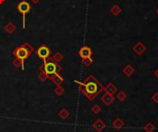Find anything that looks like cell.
Wrapping results in <instances>:
<instances>
[{
  "instance_id": "1",
  "label": "cell",
  "mask_w": 158,
  "mask_h": 132,
  "mask_svg": "<svg viewBox=\"0 0 158 132\" xmlns=\"http://www.w3.org/2000/svg\"><path fill=\"white\" fill-rule=\"evenodd\" d=\"M75 83L79 85L80 92L90 101L96 99L105 88L94 75H89L83 81L75 80Z\"/></svg>"
},
{
  "instance_id": "2",
  "label": "cell",
  "mask_w": 158,
  "mask_h": 132,
  "mask_svg": "<svg viewBox=\"0 0 158 132\" xmlns=\"http://www.w3.org/2000/svg\"><path fill=\"white\" fill-rule=\"evenodd\" d=\"M34 52V48L33 46H31L29 42H24L20 45L19 46H18L17 48H15V50L13 51L12 55L20 60L21 62V69L22 70H24V62L32 56V54Z\"/></svg>"
},
{
  "instance_id": "3",
  "label": "cell",
  "mask_w": 158,
  "mask_h": 132,
  "mask_svg": "<svg viewBox=\"0 0 158 132\" xmlns=\"http://www.w3.org/2000/svg\"><path fill=\"white\" fill-rule=\"evenodd\" d=\"M43 61V63L39 67V70L43 71L48 76V78H50L51 76H53L56 73H59L62 70V67L59 65V63H57L56 61H54L52 59V57H49Z\"/></svg>"
},
{
  "instance_id": "4",
  "label": "cell",
  "mask_w": 158,
  "mask_h": 132,
  "mask_svg": "<svg viewBox=\"0 0 158 132\" xmlns=\"http://www.w3.org/2000/svg\"><path fill=\"white\" fill-rule=\"evenodd\" d=\"M16 9L20 14H22V29L24 30L26 28V19H25V17H26V14L32 9V6H31V4L28 1H26V0H22V1H20L17 5Z\"/></svg>"
},
{
  "instance_id": "5",
  "label": "cell",
  "mask_w": 158,
  "mask_h": 132,
  "mask_svg": "<svg viewBox=\"0 0 158 132\" xmlns=\"http://www.w3.org/2000/svg\"><path fill=\"white\" fill-rule=\"evenodd\" d=\"M34 54L36 55L37 57H39L43 60H46V59L51 57V50L46 45H42L37 49H35Z\"/></svg>"
},
{
  "instance_id": "6",
  "label": "cell",
  "mask_w": 158,
  "mask_h": 132,
  "mask_svg": "<svg viewBox=\"0 0 158 132\" xmlns=\"http://www.w3.org/2000/svg\"><path fill=\"white\" fill-rule=\"evenodd\" d=\"M131 50L135 53V55H137L138 56H143V55L146 52L147 47L143 45V43L142 42H137L135 43V45L132 46Z\"/></svg>"
},
{
  "instance_id": "7",
  "label": "cell",
  "mask_w": 158,
  "mask_h": 132,
  "mask_svg": "<svg viewBox=\"0 0 158 132\" xmlns=\"http://www.w3.org/2000/svg\"><path fill=\"white\" fill-rule=\"evenodd\" d=\"M114 101H115V96L113 94L108 93H105V92L104 95L101 97V102L106 106L111 105L113 103H114Z\"/></svg>"
},
{
  "instance_id": "8",
  "label": "cell",
  "mask_w": 158,
  "mask_h": 132,
  "mask_svg": "<svg viewBox=\"0 0 158 132\" xmlns=\"http://www.w3.org/2000/svg\"><path fill=\"white\" fill-rule=\"evenodd\" d=\"M79 56L81 57V58H86V57H92V55H93V51L92 49L90 48L89 46H83L78 52Z\"/></svg>"
},
{
  "instance_id": "9",
  "label": "cell",
  "mask_w": 158,
  "mask_h": 132,
  "mask_svg": "<svg viewBox=\"0 0 158 132\" xmlns=\"http://www.w3.org/2000/svg\"><path fill=\"white\" fill-rule=\"evenodd\" d=\"M104 91L105 93H108L110 94H113V95H115V93H118V88L115 84H113L112 82H109L107 83V85L104 88Z\"/></svg>"
},
{
  "instance_id": "10",
  "label": "cell",
  "mask_w": 158,
  "mask_h": 132,
  "mask_svg": "<svg viewBox=\"0 0 158 132\" xmlns=\"http://www.w3.org/2000/svg\"><path fill=\"white\" fill-rule=\"evenodd\" d=\"M49 80H52V81L56 84V86H59V85H61V84L64 82V78H63L59 73L54 74L53 76H51V77L49 78Z\"/></svg>"
},
{
  "instance_id": "11",
  "label": "cell",
  "mask_w": 158,
  "mask_h": 132,
  "mask_svg": "<svg viewBox=\"0 0 158 132\" xmlns=\"http://www.w3.org/2000/svg\"><path fill=\"white\" fill-rule=\"evenodd\" d=\"M93 127L97 131V132H101L105 127V123L102 120V119H97L94 124H93Z\"/></svg>"
},
{
  "instance_id": "12",
  "label": "cell",
  "mask_w": 158,
  "mask_h": 132,
  "mask_svg": "<svg viewBox=\"0 0 158 132\" xmlns=\"http://www.w3.org/2000/svg\"><path fill=\"white\" fill-rule=\"evenodd\" d=\"M112 126H113V127H114V128L119 130V129H121V128H123L125 127V123H124V121L120 117H118V118H116L114 121H113Z\"/></svg>"
},
{
  "instance_id": "13",
  "label": "cell",
  "mask_w": 158,
  "mask_h": 132,
  "mask_svg": "<svg viewBox=\"0 0 158 132\" xmlns=\"http://www.w3.org/2000/svg\"><path fill=\"white\" fill-rule=\"evenodd\" d=\"M122 72L125 74V76H127V77H131V76L134 74L135 69H134V68L132 67L131 65H127V66H125V67L123 68Z\"/></svg>"
},
{
  "instance_id": "14",
  "label": "cell",
  "mask_w": 158,
  "mask_h": 132,
  "mask_svg": "<svg viewBox=\"0 0 158 132\" xmlns=\"http://www.w3.org/2000/svg\"><path fill=\"white\" fill-rule=\"evenodd\" d=\"M5 32L8 34H12L16 32V26L11 22V21H9V22L5 25Z\"/></svg>"
},
{
  "instance_id": "15",
  "label": "cell",
  "mask_w": 158,
  "mask_h": 132,
  "mask_svg": "<svg viewBox=\"0 0 158 132\" xmlns=\"http://www.w3.org/2000/svg\"><path fill=\"white\" fill-rule=\"evenodd\" d=\"M110 12L112 15L114 16H118L121 12H122V8L118 5H114L111 8H110Z\"/></svg>"
},
{
  "instance_id": "16",
  "label": "cell",
  "mask_w": 158,
  "mask_h": 132,
  "mask_svg": "<svg viewBox=\"0 0 158 132\" xmlns=\"http://www.w3.org/2000/svg\"><path fill=\"white\" fill-rule=\"evenodd\" d=\"M58 116H59V117H60L62 120H66L67 118H69V117H70L69 110L66 109V108H62V109L60 110V112H59Z\"/></svg>"
},
{
  "instance_id": "17",
  "label": "cell",
  "mask_w": 158,
  "mask_h": 132,
  "mask_svg": "<svg viewBox=\"0 0 158 132\" xmlns=\"http://www.w3.org/2000/svg\"><path fill=\"white\" fill-rule=\"evenodd\" d=\"M143 129H144L145 132H153V131L155 130V126H154L153 123L148 122V123L144 126Z\"/></svg>"
},
{
  "instance_id": "18",
  "label": "cell",
  "mask_w": 158,
  "mask_h": 132,
  "mask_svg": "<svg viewBox=\"0 0 158 132\" xmlns=\"http://www.w3.org/2000/svg\"><path fill=\"white\" fill-rule=\"evenodd\" d=\"M82 65L85 66V67H90L94 64V59L92 57H86V58H82Z\"/></svg>"
},
{
  "instance_id": "19",
  "label": "cell",
  "mask_w": 158,
  "mask_h": 132,
  "mask_svg": "<svg viewBox=\"0 0 158 132\" xmlns=\"http://www.w3.org/2000/svg\"><path fill=\"white\" fill-rule=\"evenodd\" d=\"M52 59H53L54 61H56L57 63H59L60 61H62V60L64 59V56H63L61 53L57 52V53H55V55L52 56Z\"/></svg>"
},
{
  "instance_id": "20",
  "label": "cell",
  "mask_w": 158,
  "mask_h": 132,
  "mask_svg": "<svg viewBox=\"0 0 158 132\" xmlns=\"http://www.w3.org/2000/svg\"><path fill=\"white\" fill-rule=\"evenodd\" d=\"M38 79L42 81V82H44V81H46L49 78H48V76L44 73L43 71H42V70H39V74H38Z\"/></svg>"
},
{
  "instance_id": "21",
  "label": "cell",
  "mask_w": 158,
  "mask_h": 132,
  "mask_svg": "<svg viewBox=\"0 0 158 132\" xmlns=\"http://www.w3.org/2000/svg\"><path fill=\"white\" fill-rule=\"evenodd\" d=\"M101 110H102V108L100 107L99 104H94V105H93L92 108H91L92 113L94 114V115H98V114L101 112Z\"/></svg>"
},
{
  "instance_id": "22",
  "label": "cell",
  "mask_w": 158,
  "mask_h": 132,
  "mask_svg": "<svg viewBox=\"0 0 158 132\" xmlns=\"http://www.w3.org/2000/svg\"><path fill=\"white\" fill-rule=\"evenodd\" d=\"M64 92H65V90H64V88H63L61 85L56 87V89H55V93H56L57 96H61V95L64 93Z\"/></svg>"
},
{
  "instance_id": "23",
  "label": "cell",
  "mask_w": 158,
  "mask_h": 132,
  "mask_svg": "<svg viewBox=\"0 0 158 132\" xmlns=\"http://www.w3.org/2000/svg\"><path fill=\"white\" fill-rule=\"evenodd\" d=\"M117 98L119 100V101H124V100H126V98H127V94H126V93L125 92H123V91H120V92H118V93H117Z\"/></svg>"
},
{
  "instance_id": "24",
  "label": "cell",
  "mask_w": 158,
  "mask_h": 132,
  "mask_svg": "<svg viewBox=\"0 0 158 132\" xmlns=\"http://www.w3.org/2000/svg\"><path fill=\"white\" fill-rule=\"evenodd\" d=\"M12 64H13V66H14V67H15L16 69L21 68V62H20V60L18 59V58H16V57H15V59L12 61Z\"/></svg>"
},
{
  "instance_id": "25",
  "label": "cell",
  "mask_w": 158,
  "mask_h": 132,
  "mask_svg": "<svg viewBox=\"0 0 158 132\" xmlns=\"http://www.w3.org/2000/svg\"><path fill=\"white\" fill-rule=\"evenodd\" d=\"M152 101L155 103H158V93H154L152 95Z\"/></svg>"
},
{
  "instance_id": "26",
  "label": "cell",
  "mask_w": 158,
  "mask_h": 132,
  "mask_svg": "<svg viewBox=\"0 0 158 132\" xmlns=\"http://www.w3.org/2000/svg\"><path fill=\"white\" fill-rule=\"evenodd\" d=\"M31 2H32L33 4H37V3L40 2V0H31Z\"/></svg>"
},
{
  "instance_id": "27",
  "label": "cell",
  "mask_w": 158,
  "mask_h": 132,
  "mask_svg": "<svg viewBox=\"0 0 158 132\" xmlns=\"http://www.w3.org/2000/svg\"><path fill=\"white\" fill-rule=\"evenodd\" d=\"M153 74H154V76H155L156 78H158V69H156L154 70Z\"/></svg>"
},
{
  "instance_id": "28",
  "label": "cell",
  "mask_w": 158,
  "mask_h": 132,
  "mask_svg": "<svg viewBox=\"0 0 158 132\" xmlns=\"http://www.w3.org/2000/svg\"><path fill=\"white\" fill-rule=\"evenodd\" d=\"M5 1H6V0H0V5H2Z\"/></svg>"
},
{
  "instance_id": "29",
  "label": "cell",
  "mask_w": 158,
  "mask_h": 132,
  "mask_svg": "<svg viewBox=\"0 0 158 132\" xmlns=\"http://www.w3.org/2000/svg\"><path fill=\"white\" fill-rule=\"evenodd\" d=\"M156 14L158 15V8H157V9H156Z\"/></svg>"
}]
</instances>
